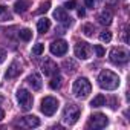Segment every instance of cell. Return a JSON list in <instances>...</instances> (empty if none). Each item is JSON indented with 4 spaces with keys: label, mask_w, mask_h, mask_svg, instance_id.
<instances>
[{
    "label": "cell",
    "mask_w": 130,
    "mask_h": 130,
    "mask_svg": "<svg viewBox=\"0 0 130 130\" xmlns=\"http://www.w3.org/2000/svg\"><path fill=\"white\" fill-rule=\"evenodd\" d=\"M98 84L101 89H106V90H115L119 87V77L109 71V69H104L101 71V74L98 75Z\"/></svg>",
    "instance_id": "1"
},
{
    "label": "cell",
    "mask_w": 130,
    "mask_h": 130,
    "mask_svg": "<svg viewBox=\"0 0 130 130\" xmlns=\"http://www.w3.org/2000/svg\"><path fill=\"white\" fill-rule=\"evenodd\" d=\"M92 90V86H90V81L86 78V77H80L74 81V86H72V92L77 98H86Z\"/></svg>",
    "instance_id": "2"
},
{
    "label": "cell",
    "mask_w": 130,
    "mask_h": 130,
    "mask_svg": "<svg viewBox=\"0 0 130 130\" xmlns=\"http://www.w3.org/2000/svg\"><path fill=\"white\" fill-rule=\"evenodd\" d=\"M80 115H81V110L77 104H68L63 110V121L69 125H72L78 121Z\"/></svg>",
    "instance_id": "3"
},
{
    "label": "cell",
    "mask_w": 130,
    "mask_h": 130,
    "mask_svg": "<svg viewBox=\"0 0 130 130\" xmlns=\"http://www.w3.org/2000/svg\"><path fill=\"white\" fill-rule=\"evenodd\" d=\"M58 104H60V103H58L57 98H54V96H46V98L41 100L40 110H41V113H44L46 116H52V115L57 112Z\"/></svg>",
    "instance_id": "4"
},
{
    "label": "cell",
    "mask_w": 130,
    "mask_h": 130,
    "mask_svg": "<svg viewBox=\"0 0 130 130\" xmlns=\"http://www.w3.org/2000/svg\"><path fill=\"white\" fill-rule=\"evenodd\" d=\"M109 60L113 64H125L128 61V52L124 47H113L109 54Z\"/></svg>",
    "instance_id": "5"
},
{
    "label": "cell",
    "mask_w": 130,
    "mask_h": 130,
    "mask_svg": "<svg viewBox=\"0 0 130 130\" xmlns=\"http://www.w3.org/2000/svg\"><path fill=\"white\" fill-rule=\"evenodd\" d=\"M17 101H19V104L22 106L23 110H29V109L32 107L34 98H32V95H31L26 89H20V90L17 92Z\"/></svg>",
    "instance_id": "6"
},
{
    "label": "cell",
    "mask_w": 130,
    "mask_h": 130,
    "mask_svg": "<svg viewBox=\"0 0 130 130\" xmlns=\"http://www.w3.org/2000/svg\"><path fill=\"white\" fill-rule=\"evenodd\" d=\"M90 44L86 43V41H77L75 47H74V52H75V57L80 58V60H87L90 57Z\"/></svg>",
    "instance_id": "7"
},
{
    "label": "cell",
    "mask_w": 130,
    "mask_h": 130,
    "mask_svg": "<svg viewBox=\"0 0 130 130\" xmlns=\"http://www.w3.org/2000/svg\"><path fill=\"white\" fill-rule=\"evenodd\" d=\"M109 124V119L104 113H93L90 115L89 118V127H93V128H104L106 125Z\"/></svg>",
    "instance_id": "8"
},
{
    "label": "cell",
    "mask_w": 130,
    "mask_h": 130,
    "mask_svg": "<svg viewBox=\"0 0 130 130\" xmlns=\"http://www.w3.org/2000/svg\"><path fill=\"white\" fill-rule=\"evenodd\" d=\"M49 49H51V54L52 55H57V57H63L64 54L68 52V43L64 41V40H54L52 43H51V46H49Z\"/></svg>",
    "instance_id": "9"
},
{
    "label": "cell",
    "mask_w": 130,
    "mask_h": 130,
    "mask_svg": "<svg viewBox=\"0 0 130 130\" xmlns=\"http://www.w3.org/2000/svg\"><path fill=\"white\" fill-rule=\"evenodd\" d=\"M41 71L46 77H54L58 74V66L52 60H44V63L41 64Z\"/></svg>",
    "instance_id": "10"
},
{
    "label": "cell",
    "mask_w": 130,
    "mask_h": 130,
    "mask_svg": "<svg viewBox=\"0 0 130 130\" xmlns=\"http://www.w3.org/2000/svg\"><path fill=\"white\" fill-rule=\"evenodd\" d=\"M22 64L19 63V61H12L11 63V66L8 68V71H6V74H5V77L6 78H15V77H19L20 74H22Z\"/></svg>",
    "instance_id": "11"
},
{
    "label": "cell",
    "mask_w": 130,
    "mask_h": 130,
    "mask_svg": "<svg viewBox=\"0 0 130 130\" xmlns=\"http://www.w3.org/2000/svg\"><path fill=\"white\" fill-rule=\"evenodd\" d=\"M54 17L63 25H71V19H69V15H68V12H66L64 8H57L54 11Z\"/></svg>",
    "instance_id": "12"
},
{
    "label": "cell",
    "mask_w": 130,
    "mask_h": 130,
    "mask_svg": "<svg viewBox=\"0 0 130 130\" xmlns=\"http://www.w3.org/2000/svg\"><path fill=\"white\" fill-rule=\"evenodd\" d=\"M29 6H31V2H29V0H19V2L14 3V12L23 14V12H26V11L29 9Z\"/></svg>",
    "instance_id": "13"
},
{
    "label": "cell",
    "mask_w": 130,
    "mask_h": 130,
    "mask_svg": "<svg viewBox=\"0 0 130 130\" xmlns=\"http://www.w3.org/2000/svg\"><path fill=\"white\" fill-rule=\"evenodd\" d=\"M26 81H28V84H29L34 90H40V89H41V78H40L38 74H32V75H29Z\"/></svg>",
    "instance_id": "14"
},
{
    "label": "cell",
    "mask_w": 130,
    "mask_h": 130,
    "mask_svg": "<svg viewBox=\"0 0 130 130\" xmlns=\"http://www.w3.org/2000/svg\"><path fill=\"white\" fill-rule=\"evenodd\" d=\"M112 20H113V15H112L110 11H103V12L98 14V22L104 26H109L112 23Z\"/></svg>",
    "instance_id": "15"
},
{
    "label": "cell",
    "mask_w": 130,
    "mask_h": 130,
    "mask_svg": "<svg viewBox=\"0 0 130 130\" xmlns=\"http://www.w3.org/2000/svg\"><path fill=\"white\" fill-rule=\"evenodd\" d=\"M49 28H51V20H49V19L43 17V19H40V20H38V23H37V31H38L40 34L47 32V31H49Z\"/></svg>",
    "instance_id": "16"
},
{
    "label": "cell",
    "mask_w": 130,
    "mask_h": 130,
    "mask_svg": "<svg viewBox=\"0 0 130 130\" xmlns=\"http://www.w3.org/2000/svg\"><path fill=\"white\" fill-rule=\"evenodd\" d=\"M23 124L26 125V127H38L40 125V119L37 118V116H34V115H28V116H25L23 118Z\"/></svg>",
    "instance_id": "17"
},
{
    "label": "cell",
    "mask_w": 130,
    "mask_h": 130,
    "mask_svg": "<svg viewBox=\"0 0 130 130\" xmlns=\"http://www.w3.org/2000/svg\"><path fill=\"white\" fill-rule=\"evenodd\" d=\"M90 106L92 107H103V106H106V96L104 95H96L92 101H90Z\"/></svg>",
    "instance_id": "18"
},
{
    "label": "cell",
    "mask_w": 130,
    "mask_h": 130,
    "mask_svg": "<svg viewBox=\"0 0 130 130\" xmlns=\"http://www.w3.org/2000/svg\"><path fill=\"white\" fill-rule=\"evenodd\" d=\"M19 37H20L23 41H29V40L32 38V32H31V29L25 28V29H22V31L19 32Z\"/></svg>",
    "instance_id": "19"
},
{
    "label": "cell",
    "mask_w": 130,
    "mask_h": 130,
    "mask_svg": "<svg viewBox=\"0 0 130 130\" xmlns=\"http://www.w3.org/2000/svg\"><path fill=\"white\" fill-rule=\"evenodd\" d=\"M0 20H11V14L8 12V8L0 5Z\"/></svg>",
    "instance_id": "20"
},
{
    "label": "cell",
    "mask_w": 130,
    "mask_h": 130,
    "mask_svg": "<svg viewBox=\"0 0 130 130\" xmlns=\"http://www.w3.org/2000/svg\"><path fill=\"white\" fill-rule=\"evenodd\" d=\"M49 86H51V89H60V86H61V77L57 74V77L54 75V78H52V81L49 83Z\"/></svg>",
    "instance_id": "21"
},
{
    "label": "cell",
    "mask_w": 130,
    "mask_h": 130,
    "mask_svg": "<svg viewBox=\"0 0 130 130\" xmlns=\"http://www.w3.org/2000/svg\"><path fill=\"white\" fill-rule=\"evenodd\" d=\"M44 52V44L43 43H37L34 47H32V54L34 55H41Z\"/></svg>",
    "instance_id": "22"
},
{
    "label": "cell",
    "mask_w": 130,
    "mask_h": 130,
    "mask_svg": "<svg viewBox=\"0 0 130 130\" xmlns=\"http://www.w3.org/2000/svg\"><path fill=\"white\" fill-rule=\"evenodd\" d=\"M100 40H101L103 43H109V41L112 40V34H110L109 31H103V32L100 34Z\"/></svg>",
    "instance_id": "23"
},
{
    "label": "cell",
    "mask_w": 130,
    "mask_h": 130,
    "mask_svg": "<svg viewBox=\"0 0 130 130\" xmlns=\"http://www.w3.org/2000/svg\"><path fill=\"white\" fill-rule=\"evenodd\" d=\"M63 68H66V72H69V68H72V69H71V72H74V71L77 69V64H75L72 60H69V61L66 60V61L63 63Z\"/></svg>",
    "instance_id": "24"
},
{
    "label": "cell",
    "mask_w": 130,
    "mask_h": 130,
    "mask_svg": "<svg viewBox=\"0 0 130 130\" xmlns=\"http://www.w3.org/2000/svg\"><path fill=\"white\" fill-rule=\"evenodd\" d=\"M83 31H84V34H86L87 37H92V35H93V31H95V28H93V25L87 23V25H84V26H83Z\"/></svg>",
    "instance_id": "25"
},
{
    "label": "cell",
    "mask_w": 130,
    "mask_h": 130,
    "mask_svg": "<svg viewBox=\"0 0 130 130\" xmlns=\"http://www.w3.org/2000/svg\"><path fill=\"white\" fill-rule=\"evenodd\" d=\"M93 49H95V52H96V57H104L106 51H104V47H103L101 44H95Z\"/></svg>",
    "instance_id": "26"
},
{
    "label": "cell",
    "mask_w": 130,
    "mask_h": 130,
    "mask_svg": "<svg viewBox=\"0 0 130 130\" xmlns=\"http://www.w3.org/2000/svg\"><path fill=\"white\" fill-rule=\"evenodd\" d=\"M49 6H51V2H46V3H43L38 9H37V14H43V12H46V11H49Z\"/></svg>",
    "instance_id": "27"
},
{
    "label": "cell",
    "mask_w": 130,
    "mask_h": 130,
    "mask_svg": "<svg viewBox=\"0 0 130 130\" xmlns=\"http://www.w3.org/2000/svg\"><path fill=\"white\" fill-rule=\"evenodd\" d=\"M77 6V0H69V2H66V5H64L63 8L64 9H74Z\"/></svg>",
    "instance_id": "28"
},
{
    "label": "cell",
    "mask_w": 130,
    "mask_h": 130,
    "mask_svg": "<svg viewBox=\"0 0 130 130\" xmlns=\"http://www.w3.org/2000/svg\"><path fill=\"white\" fill-rule=\"evenodd\" d=\"M5 58H6V51L5 49H0V64L5 61Z\"/></svg>",
    "instance_id": "29"
},
{
    "label": "cell",
    "mask_w": 130,
    "mask_h": 130,
    "mask_svg": "<svg viewBox=\"0 0 130 130\" xmlns=\"http://www.w3.org/2000/svg\"><path fill=\"white\" fill-rule=\"evenodd\" d=\"M84 3L87 8H92L93 9V5H95V0H84Z\"/></svg>",
    "instance_id": "30"
},
{
    "label": "cell",
    "mask_w": 130,
    "mask_h": 130,
    "mask_svg": "<svg viewBox=\"0 0 130 130\" xmlns=\"http://www.w3.org/2000/svg\"><path fill=\"white\" fill-rule=\"evenodd\" d=\"M84 14H86V12H84V9H83V8H80V9H78V15H80V17H84Z\"/></svg>",
    "instance_id": "31"
},
{
    "label": "cell",
    "mask_w": 130,
    "mask_h": 130,
    "mask_svg": "<svg viewBox=\"0 0 130 130\" xmlns=\"http://www.w3.org/2000/svg\"><path fill=\"white\" fill-rule=\"evenodd\" d=\"M3 118H5V112H3V110H2V109H0V121H2V119H3Z\"/></svg>",
    "instance_id": "32"
},
{
    "label": "cell",
    "mask_w": 130,
    "mask_h": 130,
    "mask_svg": "<svg viewBox=\"0 0 130 130\" xmlns=\"http://www.w3.org/2000/svg\"><path fill=\"white\" fill-rule=\"evenodd\" d=\"M107 2H109V3H115V0H107Z\"/></svg>",
    "instance_id": "33"
},
{
    "label": "cell",
    "mask_w": 130,
    "mask_h": 130,
    "mask_svg": "<svg viewBox=\"0 0 130 130\" xmlns=\"http://www.w3.org/2000/svg\"><path fill=\"white\" fill-rule=\"evenodd\" d=\"M3 103V96H0V104H2Z\"/></svg>",
    "instance_id": "34"
}]
</instances>
